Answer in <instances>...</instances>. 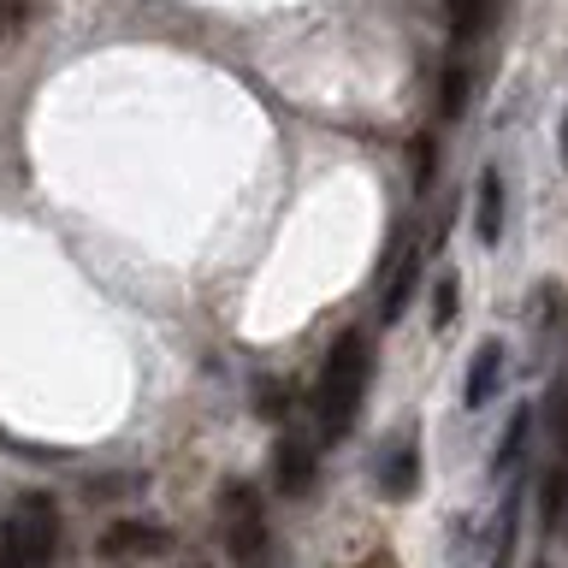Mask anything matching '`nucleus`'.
Listing matches in <instances>:
<instances>
[{
	"mask_svg": "<svg viewBox=\"0 0 568 568\" xmlns=\"http://www.w3.org/2000/svg\"><path fill=\"white\" fill-rule=\"evenodd\" d=\"M367 373H373L367 332H344V337H337V344L326 349V367H320V390H314L320 438H349L355 415H362V397H367Z\"/></svg>",
	"mask_w": 568,
	"mask_h": 568,
	"instance_id": "f257e3e1",
	"label": "nucleus"
},
{
	"mask_svg": "<svg viewBox=\"0 0 568 568\" xmlns=\"http://www.w3.org/2000/svg\"><path fill=\"white\" fill-rule=\"evenodd\" d=\"M0 550L12 557V568H48L53 550H60V509H53L42 491H24L7 515V539H0Z\"/></svg>",
	"mask_w": 568,
	"mask_h": 568,
	"instance_id": "f03ea898",
	"label": "nucleus"
},
{
	"mask_svg": "<svg viewBox=\"0 0 568 568\" xmlns=\"http://www.w3.org/2000/svg\"><path fill=\"white\" fill-rule=\"evenodd\" d=\"M220 532H225V550L237 568H266V550H273V532H266V515H261V491L255 486H220Z\"/></svg>",
	"mask_w": 568,
	"mask_h": 568,
	"instance_id": "7ed1b4c3",
	"label": "nucleus"
},
{
	"mask_svg": "<svg viewBox=\"0 0 568 568\" xmlns=\"http://www.w3.org/2000/svg\"><path fill=\"white\" fill-rule=\"evenodd\" d=\"M178 539L160 521H113L101 532V557L106 562H154V557H172Z\"/></svg>",
	"mask_w": 568,
	"mask_h": 568,
	"instance_id": "20e7f679",
	"label": "nucleus"
},
{
	"mask_svg": "<svg viewBox=\"0 0 568 568\" xmlns=\"http://www.w3.org/2000/svg\"><path fill=\"white\" fill-rule=\"evenodd\" d=\"M273 486L284 497H302V491L314 486V444L302 438V433H291V426H284L278 444H273Z\"/></svg>",
	"mask_w": 568,
	"mask_h": 568,
	"instance_id": "39448f33",
	"label": "nucleus"
},
{
	"mask_svg": "<svg viewBox=\"0 0 568 568\" xmlns=\"http://www.w3.org/2000/svg\"><path fill=\"white\" fill-rule=\"evenodd\" d=\"M373 486H379L385 504H408V497L420 491V450H415V438H403L397 450H390L379 462V474H373Z\"/></svg>",
	"mask_w": 568,
	"mask_h": 568,
	"instance_id": "423d86ee",
	"label": "nucleus"
},
{
	"mask_svg": "<svg viewBox=\"0 0 568 568\" xmlns=\"http://www.w3.org/2000/svg\"><path fill=\"white\" fill-rule=\"evenodd\" d=\"M504 344L497 337H486V344L474 349V362H468V385H462V397H468V408H486L497 390H504Z\"/></svg>",
	"mask_w": 568,
	"mask_h": 568,
	"instance_id": "0eeeda50",
	"label": "nucleus"
},
{
	"mask_svg": "<svg viewBox=\"0 0 568 568\" xmlns=\"http://www.w3.org/2000/svg\"><path fill=\"white\" fill-rule=\"evenodd\" d=\"M474 237L497 248L504 243V172L486 166L479 172V190H474Z\"/></svg>",
	"mask_w": 568,
	"mask_h": 568,
	"instance_id": "6e6552de",
	"label": "nucleus"
},
{
	"mask_svg": "<svg viewBox=\"0 0 568 568\" xmlns=\"http://www.w3.org/2000/svg\"><path fill=\"white\" fill-rule=\"evenodd\" d=\"M420 248H408V255L397 261V273H390V291H385V302H379V320H385V326H397V320H403V308H408V302H415V291H420Z\"/></svg>",
	"mask_w": 568,
	"mask_h": 568,
	"instance_id": "1a4fd4ad",
	"label": "nucleus"
},
{
	"mask_svg": "<svg viewBox=\"0 0 568 568\" xmlns=\"http://www.w3.org/2000/svg\"><path fill=\"white\" fill-rule=\"evenodd\" d=\"M444 12H450V36H456V42H474V36L491 24L497 0H444Z\"/></svg>",
	"mask_w": 568,
	"mask_h": 568,
	"instance_id": "9d476101",
	"label": "nucleus"
},
{
	"mask_svg": "<svg viewBox=\"0 0 568 568\" xmlns=\"http://www.w3.org/2000/svg\"><path fill=\"white\" fill-rule=\"evenodd\" d=\"M527 438H532V408L521 403V408H515V415L504 420V438H497V450H491V468H497V474H504V468H509V462H515V456H521V450H527Z\"/></svg>",
	"mask_w": 568,
	"mask_h": 568,
	"instance_id": "9b49d317",
	"label": "nucleus"
},
{
	"mask_svg": "<svg viewBox=\"0 0 568 568\" xmlns=\"http://www.w3.org/2000/svg\"><path fill=\"white\" fill-rule=\"evenodd\" d=\"M462 106H468V65L450 60V65H444V95H438V113H444V119H462Z\"/></svg>",
	"mask_w": 568,
	"mask_h": 568,
	"instance_id": "f8f14e48",
	"label": "nucleus"
},
{
	"mask_svg": "<svg viewBox=\"0 0 568 568\" xmlns=\"http://www.w3.org/2000/svg\"><path fill=\"white\" fill-rule=\"evenodd\" d=\"M456 320V273H438V284H433V326L444 332Z\"/></svg>",
	"mask_w": 568,
	"mask_h": 568,
	"instance_id": "ddd939ff",
	"label": "nucleus"
},
{
	"mask_svg": "<svg viewBox=\"0 0 568 568\" xmlns=\"http://www.w3.org/2000/svg\"><path fill=\"white\" fill-rule=\"evenodd\" d=\"M515 515H521V497H509L504 521H497V568H509V557H515Z\"/></svg>",
	"mask_w": 568,
	"mask_h": 568,
	"instance_id": "4468645a",
	"label": "nucleus"
},
{
	"mask_svg": "<svg viewBox=\"0 0 568 568\" xmlns=\"http://www.w3.org/2000/svg\"><path fill=\"white\" fill-rule=\"evenodd\" d=\"M562 497H568V474L550 468V474H545V521H550V527H557V515H562Z\"/></svg>",
	"mask_w": 568,
	"mask_h": 568,
	"instance_id": "2eb2a0df",
	"label": "nucleus"
},
{
	"mask_svg": "<svg viewBox=\"0 0 568 568\" xmlns=\"http://www.w3.org/2000/svg\"><path fill=\"white\" fill-rule=\"evenodd\" d=\"M557 450H562V462H557V468L568 474V397L557 403Z\"/></svg>",
	"mask_w": 568,
	"mask_h": 568,
	"instance_id": "dca6fc26",
	"label": "nucleus"
},
{
	"mask_svg": "<svg viewBox=\"0 0 568 568\" xmlns=\"http://www.w3.org/2000/svg\"><path fill=\"white\" fill-rule=\"evenodd\" d=\"M433 160H438V154H433V142L420 136V149H415V178H420V190H426V178H433Z\"/></svg>",
	"mask_w": 568,
	"mask_h": 568,
	"instance_id": "f3484780",
	"label": "nucleus"
},
{
	"mask_svg": "<svg viewBox=\"0 0 568 568\" xmlns=\"http://www.w3.org/2000/svg\"><path fill=\"white\" fill-rule=\"evenodd\" d=\"M355 568H397V557H390V550H373V557H362Z\"/></svg>",
	"mask_w": 568,
	"mask_h": 568,
	"instance_id": "a211bd4d",
	"label": "nucleus"
},
{
	"mask_svg": "<svg viewBox=\"0 0 568 568\" xmlns=\"http://www.w3.org/2000/svg\"><path fill=\"white\" fill-rule=\"evenodd\" d=\"M562 166H568V119H562Z\"/></svg>",
	"mask_w": 568,
	"mask_h": 568,
	"instance_id": "6ab92c4d",
	"label": "nucleus"
},
{
	"mask_svg": "<svg viewBox=\"0 0 568 568\" xmlns=\"http://www.w3.org/2000/svg\"><path fill=\"white\" fill-rule=\"evenodd\" d=\"M0 568H12V557H7V550H0Z\"/></svg>",
	"mask_w": 568,
	"mask_h": 568,
	"instance_id": "aec40b11",
	"label": "nucleus"
}]
</instances>
